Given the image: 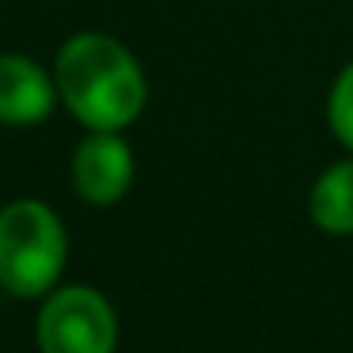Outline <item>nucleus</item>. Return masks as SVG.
I'll list each match as a JSON object with an SVG mask.
<instances>
[{"label": "nucleus", "mask_w": 353, "mask_h": 353, "mask_svg": "<svg viewBox=\"0 0 353 353\" xmlns=\"http://www.w3.org/2000/svg\"><path fill=\"white\" fill-rule=\"evenodd\" d=\"M57 95L88 130L118 133L145 110L148 84L137 57L110 34H77L57 54Z\"/></svg>", "instance_id": "1"}, {"label": "nucleus", "mask_w": 353, "mask_h": 353, "mask_svg": "<svg viewBox=\"0 0 353 353\" xmlns=\"http://www.w3.org/2000/svg\"><path fill=\"white\" fill-rule=\"evenodd\" d=\"M69 239L57 213L42 201L0 209V285L12 296H42L65 270Z\"/></svg>", "instance_id": "2"}, {"label": "nucleus", "mask_w": 353, "mask_h": 353, "mask_svg": "<svg viewBox=\"0 0 353 353\" xmlns=\"http://www.w3.org/2000/svg\"><path fill=\"white\" fill-rule=\"evenodd\" d=\"M118 319L103 292L88 285H65L39 312L42 353H114Z\"/></svg>", "instance_id": "3"}, {"label": "nucleus", "mask_w": 353, "mask_h": 353, "mask_svg": "<svg viewBox=\"0 0 353 353\" xmlns=\"http://www.w3.org/2000/svg\"><path fill=\"white\" fill-rule=\"evenodd\" d=\"M72 186L92 205H114L133 186V148L118 133L92 130L72 156Z\"/></svg>", "instance_id": "4"}, {"label": "nucleus", "mask_w": 353, "mask_h": 353, "mask_svg": "<svg viewBox=\"0 0 353 353\" xmlns=\"http://www.w3.org/2000/svg\"><path fill=\"white\" fill-rule=\"evenodd\" d=\"M54 110V80L31 57H0V122L34 125Z\"/></svg>", "instance_id": "5"}, {"label": "nucleus", "mask_w": 353, "mask_h": 353, "mask_svg": "<svg viewBox=\"0 0 353 353\" xmlns=\"http://www.w3.org/2000/svg\"><path fill=\"white\" fill-rule=\"evenodd\" d=\"M315 228L330 236H353V160H338L315 179L307 198Z\"/></svg>", "instance_id": "6"}, {"label": "nucleus", "mask_w": 353, "mask_h": 353, "mask_svg": "<svg viewBox=\"0 0 353 353\" xmlns=\"http://www.w3.org/2000/svg\"><path fill=\"white\" fill-rule=\"evenodd\" d=\"M327 122H330V133L353 152V61L345 65V69L334 77V84H330Z\"/></svg>", "instance_id": "7"}]
</instances>
